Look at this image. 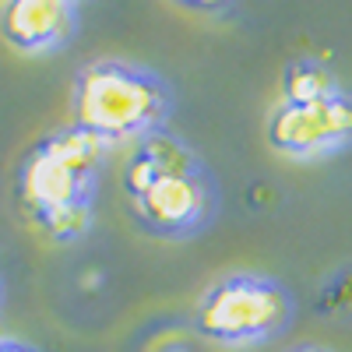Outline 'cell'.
<instances>
[{
	"instance_id": "6",
	"label": "cell",
	"mask_w": 352,
	"mask_h": 352,
	"mask_svg": "<svg viewBox=\"0 0 352 352\" xmlns=\"http://www.w3.org/2000/svg\"><path fill=\"white\" fill-rule=\"evenodd\" d=\"M74 0H8L0 32L14 50L43 53L74 36Z\"/></svg>"
},
{
	"instance_id": "11",
	"label": "cell",
	"mask_w": 352,
	"mask_h": 352,
	"mask_svg": "<svg viewBox=\"0 0 352 352\" xmlns=\"http://www.w3.org/2000/svg\"><path fill=\"white\" fill-rule=\"evenodd\" d=\"M0 352H36L32 345H21V342H14V338H4L0 335Z\"/></svg>"
},
{
	"instance_id": "2",
	"label": "cell",
	"mask_w": 352,
	"mask_h": 352,
	"mask_svg": "<svg viewBox=\"0 0 352 352\" xmlns=\"http://www.w3.org/2000/svg\"><path fill=\"white\" fill-rule=\"evenodd\" d=\"M102 152H106V144L74 124L39 141L25 155L21 176H18L21 204L32 212V219L43 222L64 208L92 204Z\"/></svg>"
},
{
	"instance_id": "9",
	"label": "cell",
	"mask_w": 352,
	"mask_h": 352,
	"mask_svg": "<svg viewBox=\"0 0 352 352\" xmlns=\"http://www.w3.org/2000/svg\"><path fill=\"white\" fill-rule=\"evenodd\" d=\"M88 222H92V204H81V208H64V212H56V215L43 219L39 226L50 232L53 240L71 243V240H78L81 232L88 229Z\"/></svg>"
},
{
	"instance_id": "5",
	"label": "cell",
	"mask_w": 352,
	"mask_h": 352,
	"mask_svg": "<svg viewBox=\"0 0 352 352\" xmlns=\"http://www.w3.org/2000/svg\"><path fill=\"white\" fill-rule=\"evenodd\" d=\"M268 141L278 152L310 159L352 144V96L320 102H282L268 120Z\"/></svg>"
},
{
	"instance_id": "1",
	"label": "cell",
	"mask_w": 352,
	"mask_h": 352,
	"mask_svg": "<svg viewBox=\"0 0 352 352\" xmlns=\"http://www.w3.org/2000/svg\"><path fill=\"white\" fill-rule=\"evenodd\" d=\"M173 113L169 85L124 60H92L74 81V127L96 134L102 144L141 141L162 131Z\"/></svg>"
},
{
	"instance_id": "8",
	"label": "cell",
	"mask_w": 352,
	"mask_h": 352,
	"mask_svg": "<svg viewBox=\"0 0 352 352\" xmlns=\"http://www.w3.org/2000/svg\"><path fill=\"white\" fill-rule=\"evenodd\" d=\"M342 88L335 81V74L320 64L300 60V64H289L285 78H282V102H320V99H331L338 96Z\"/></svg>"
},
{
	"instance_id": "4",
	"label": "cell",
	"mask_w": 352,
	"mask_h": 352,
	"mask_svg": "<svg viewBox=\"0 0 352 352\" xmlns=\"http://www.w3.org/2000/svg\"><path fill=\"white\" fill-rule=\"evenodd\" d=\"M131 212L155 236H190L215 219L219 194L204 169L162 176L131 197Z\"/></svg>"
},
{
	"instance_id": "3",
	"label": "cell",
	"mask_w": 352,
	"mask_h": 352,
	"mask_svg": "<svg viewBox=\"0 0 352 352\" xmlns=\"http://www.w3.org/2000/svg\"><path fill=\"white\" fill-rule=\"evenodd\" d=\"M292 300L285 285L261 275H229L201 296L194 331L215 345H257L285 331Z\"/></svg>"
},
{
	"instance_id": "7",
	"label": "cell",
	"mask_w": 352,
	"mask_h": 352,
	"mask_svg": "<svg viewBox=\"0 0 352 352\" xmlns=\"http://www.w3.org/2000/svg\"><path fill=\"white\" fill-rule=\"evenodd\" d=\"M197 169H204V166L194 155L190 144H184L176 134H169L162 127V131H152L141 141H134V152L124 166V190H127V197H134L144 187H152L155 180H162V176H180V173H197Z\"/></svg>"
},
{
	"instance_id": "12",
	"label": "cell",
	"mask_w": 352,
	"mask_h": 352,
	"mask_svg": "<svg viewBox=\"0 0 352 352\" xmlns=\"http://www.w3.org/2000/svg\"><path fill=\"white\" fill-rule=\"evenodd\" d=\"M289 352H328V349H320V345H296V349H289Z\"/></svg>"
},
{
	"instance_id": "10",
	"label": "cell",
	"mask_w": 352,
	"mask_h": 352,
	"mask_svg": "<svg viewBox=\"0 0 352 352\" xmlns=\"http://www.w3.org/2000/svg\"><path fill=\"white\" fill-rule=\"evenodd\" d=\"M180 4H187V8H194L201 14H219V11L229 8V0H180Z\"/></svg>"
}]
</instances>
